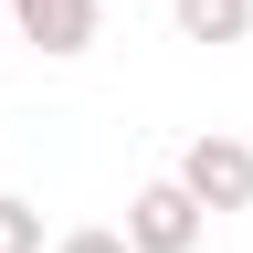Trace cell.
<instances>
[{
    "label": "cell",
    "instance_id": "4",
    "mask_svg": "<svg viewBox=\"0 0 253 253\" xmlns=\"http://www.w3.org/2000/svg\"><path fill=\"white\" fill-rule=\"evenodd\" d=\"M169 21H179V42H253V0H169Z\"/></svg>",
    "mask_w": 253,
    "mask_h": 253
},
{
    "label": "cell",
    "instance_id": "7",
    "mask_svg": "<svg viewBox=\"0 0 253 253\" xmlns=\"http://www.w3.org/2000/svg\"><path fill=\"white\" fill-rule=\"evenodd\" d=\"M0 32H11V0H0Z\"/></svg>",
    "mask_w": 253,
    "mask_h": 253
},
{
    "label": "cell",
    "instance_id": "6",
    "mask_svg": "<svg viewBox=\"0 0 253 253\" xmlns=\"http://www.w3.org/2000/svg\"><path fill=\"white\" fill-rule=\"evenodd\" d=\"M53 253H137V243H126V232H106V221H84V232H63Z\"/></svg>",
    "mask_w": 253,
    "mask_h": 253
},
{
    "label": "cell",
    "instance_id": "3",
    "mask_svg": "<svg viewBox=\"0 0 253 253\" xmlns=\"http://www.w3.org/2000/svg\"><path fill=\"white\" fill-rule=\"evenodd\" d=\"M95 21H106V0H11V32L32 53H53V63L95 53Z\"/></svg>",
    "mask_w": 253,
    "mask_h": 253
},
{
    "label": "cell",
    "instance_id": "1",
    "mask_svg": "<svg viewBox=\"0 0 253 253\" xmlns=\"http://www.w3.org/2000/svg\"><path fill=\"white\" fill-rule=\"evenodd\" d=\"M169 179H179L211 221H221V211H253V148L232 137V126H201V137L179 148V169H169Z\"/></svg>",
    "mask_w": 253,
    "mask_h": 253
},
{
    "label": "cell",
    "instance_id": "2",
    "mask_svg": "<svg viewBox=\"0 0 253 253\" xmlns=\"http://www.w3.org/2000/svg\"><path fill=\"white\" fill-rule=\"evenodd\" d=\"M201 232H211V211L190 201L179 179H148L137 201H126V243L137 253H201Z\"/></svg>",
    "mask_w": 253,
    "mask_h": 253
},
{
    "label": "cell",
    "instance_id": "5",
    "mask_svg": "<svg viewBox=\"0 0 253 253\" xmlns=\"http://www.w3.org/2000/svg\"><path fill=\"white\" fill-rule=\"evenodd\" d=\"M0 253H42V211L21 190H0Z\"/></svg>",
    "mask_w": 253,
    "mask_h": 253
}]
</instances>
